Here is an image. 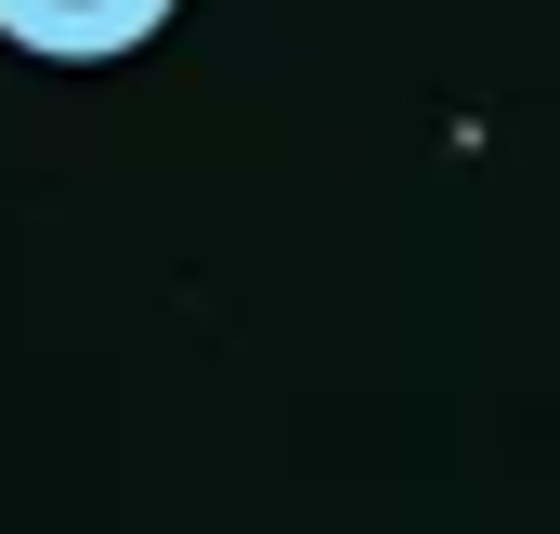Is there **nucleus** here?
<instances>
[{
	"label": "nucleus",
	"instance_id": "1",
	"mask_svg": "<svg viewBox=\"0 0 560 534\" xmlns=\"http://www.w3.org/2000/svg\"><path fill=\"white\" fill-rule=\"evenodd\" d=\"M183 0H0V39L39 53V66H118L170 26Z\"/></svg>",
	"mask_w": 560,
	"mask_h": 534
}]
</instances>
